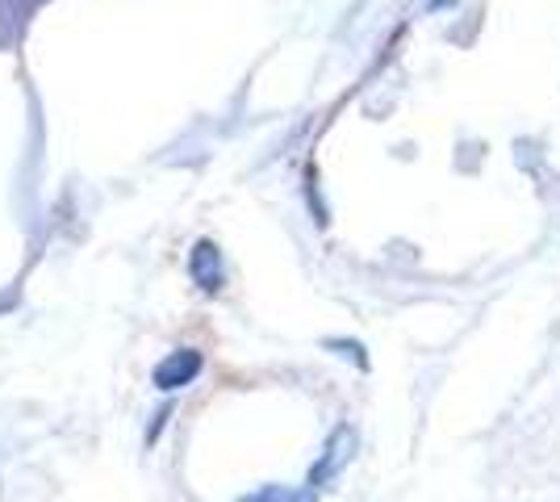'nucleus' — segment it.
<instances>
[{"label": "nucleus", "instance_id": "nucleus-1", "mask_svg": "<svg viewBox=\"0 0 560 502\" xmlns=\"http://www.w3.org/2000/svg\"><path fill=\"white\" fill-rule=\"evenodd\" d=\"M351 453H355V431L351 428H335V435L327 440V448H323V456L314 460V469H310V478H305V494L298 502H310L323 486H327L343 465L351 460Z\"/></svg>", "mask_w": 560, "mask_h": 502}, {"label": "nucleus", "instance_id": "nucleus-2", "mask_svg": "<svg viewBox=\"0 0 560 502\" xmlns=\"http://www.w3.org/2000/svg\"><path fill=\"white\" fill-rule=\"evenodd\" d=\"M197 373H201V357H197V352H176V357H167L164 364L155 369V385H160V389H180V385H188Z\"/></svg>", "mask_w": 560, "mask_h": 502}, {"label": "nucleus", "instance_id": "nucleus-3", "mask_svg": "<svg viewBox=\"0 0 560 502\" xmlns=\"http://www.w3.org/2000/svg\"><path fill=\"white\" fill-rule=\"evenodd\" d=\"M293 494L284 490V486H264V490H256V494H243L238 502H289Z\"/></svg>", "mask_w": 560, "mask_h": 502}, {"label": "nucleus", "instance_id": "nucleus-4", "mask_svg": "<svg viewBox=\"0 0 560 502\" xmlns=\"http://www.w3.org/2000/svg\"><path fill=\"white\" fill-rule=\"evenodd\" d=\"M327 348H335V352H339V357L355 360V364H360V369H364V364H369V357H364V348H360V343H351V339H330Z\"/></svg>", "mask_w": 560, "mask_h": 502}, {"label": "nucleus", "instance_id": "nucleus-5", "mask_svg": "<svg viewBox=\"0 0 560 502\" xmlns=\"http://www.w3.org/2000/svg\"><path fill=\"white\" fill-rule=\"evenodd\" d=\"M431 4H435V9H444V4H452V0H431Z\"/></svg>", "mask_w": 560, "mask_h": 502}]
</instances>
